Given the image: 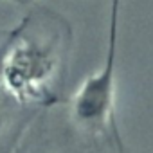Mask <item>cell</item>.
Here are the masks:
<instances>
[{"label": "cell", "instance_id": "1", "mask_svg": "<svg viewBox=\"0 0 153 153\" xmlns=\"http://www.w3.org/2000/svg\"><path fill=\"white\" fill-rule=\"evenodd\" d=\"M117 9L119 2L112 4V24L106 58L103 67L83 81L72 103V115L79 126L101 130L106 126L115 97V70H117Z\"/></svg>", "mask_w": 153, "mask_h": 153}, {"label": "cell", "instance_id": "2", "mask_svg": "<svg viewBox=\"0 0 153 153\" xmlns=\"http://www.w3.org/2000/svg\"><path fill=\"white\" fill-rule=\"evenodd\" d=\"M52 72V58L33 42L18 45L7 54L4 65V85L18 99L36 101L47 90V79Z\"/></svg>", "mask_w": 153, "mask_h": 153}]
</instances>
